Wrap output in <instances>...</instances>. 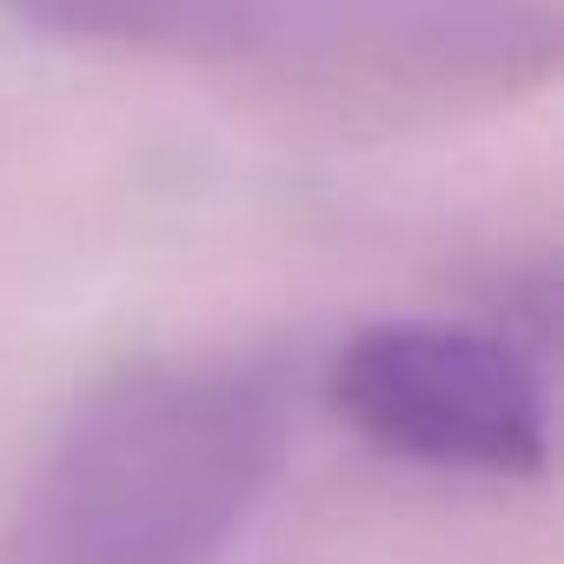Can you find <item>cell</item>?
Returning a JSON list of instances; mask_svg holds the SVG:
<instances>
[{
	"mask_svg": "<svg viewBox=\"0 0 564 564\" xmlns=\"http://www.w3.org/2000/svg\"><path fill=\"white\" fill-rule=\"evenodd\" d=\"M272 372L160 359L113 372L21 491L0 564H213L286 465Z\"/></svg>",
	"mask_w": 564,
	"mask_h": 564,
	"instance_id": "1",
	"label": "cell"
},
{
	"mask_svg": "<svg viewBox=\"0 0 564 564\" xmlns=\"http://www.w3.org/2000/svg\"><path fill=\"white\" fill-rule=\"evenodd\" d=\"M326 405L392 458L478 478H544V386L505 333L392 319L326 366Z\"/></svg>",
	"mask_w": 564,
	"mask_h": 564,
	"instance_id": "2",
	"label": "cell"
},
{
	"mask_svg": "<svg viewBox=\"0 0 564 564\" xmlns=\"http://www.w3.org/2000/svg\"><path fill=\"white\" fill-rule=\"evenodd\" d=\"M0 14L67 47H113L186 67L265 61L272 34L265 0H0Z\"/></svg>",
	"mask_w": 564,
	"mask_h": 564,
	"instance_id": "3",
	"label": "cell"
}]
</instances>
